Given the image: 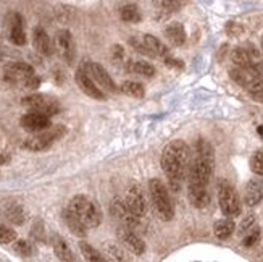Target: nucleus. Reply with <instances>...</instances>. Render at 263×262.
<instances>
[{
    "instance_id": "nucleus-1",
    "label": "nucleus",
    "mask_w": 263,
    "mask_h": 262,
    "mask_svg": "<svg viewBox=\"0 0 263 262\" xmlns=\"http://www.w3.org/2000/svg\"><path fill=\"white\" fill-rule=\"evenodd\" d=\"M160 165H162L163 173L168 178L171 189L179 191L184 180L187 178L191 167L189 146L181 139L166 144L162 152V157H160Z\"/></svg>"
},
{
    "instance_id": "nucleus-2",
    "label": "nucleus",
    "mask_w": 263,
    "mask_h": 262,
    "mask_svg": "<svg viewBox=\"0 0 263 262\" xmlns=\"http://www.w3.org/2000/svg\"><path fill=\"white\" fill-rule=\"evenodd\" d=\"M68 207L87 225V229H96V226L102 223V217H104V215H102L100 207L97 206V202H94L87 196H83V195L74 196L70 201V204H68Z\"/></svg>"
},
{
    "instance_id": "nucleus-3",
    "label": "nucleus",
    "mask_w": 263,
    "mask_h": 262,
    "mask_svg": "<svg viewBox=\"0 0 263 262\" xmlns=\"http://www.w3.org/2000/svg\"><path fill=\"white\" fill-rule=\"evenodd\" d=\"M148 193H151L154 207L158 212L160 219L165 220V222L173 220L175 207H173V202H171V198H170V193H168L166 186L158 178H152L151 181H148Z\"/></svg>"
},
{
    "instance_id": "nucleus-4",
    "label": "nucleus",
    "mask_w": 263,
    "mask_h": 262,
    "mask_svg": "<svg viewBox=\"0 0 263 262\" xmlns=\"http://www.w3.org/2000/svg\"><path fill=\"white\" fill-rule=\"evenodd\" d=\"M65 134V128L62 125H57V127H50L44 131H37V133H31V136L28 139H25L23 143V147L32 152H41L49 149V147L57 141L60 139Z\"/></svg>"
},
{
    "instance_id": "nucleus-5",
    "label": "nucleus",
    "mask_w": 263,
    "mask_h": 262,
    "mask_svg": "<svg viewBox=\"0 0 263 262\" xmlns=\"http://www.w3.org/2000/svg\"><path fill=\"white\" fill-rule=\"evenodd\" d=\"M231 79L234 83H237L241 88L247 89L249 93H255V91L263 89V76L257 73L254 68H242L236 66L230 72Z\"/></svg>"
},
{
    "instance_id": "nucleus-6",
    "label": "nucleus",
    "mask_w": 263,
    "mask_h": 262,
    "mask_svg": "<svg viewBox=\"0 0 263 262\" xmlns=\"http://www.w3.org/2000/svg\"><path fill=\"white\" fill-rule=\"evenodd\" d=\"M218 202H220L221 212L226 217H237V215L241 214V202H239L237 193L230 183H226V181H223L220 185Z\"/></svg>"
},
{
    "instance_id": "nucleus-7",
    "label": "nucleus",
    "mask_w": 263,
    "mask_h": 262,
    "mask_svg": "<svg viewBox=\"0 0 263 262\" xmlns=\"http://www.w3.org/2000/svg\"><path fill=\"white\" fill-rule=\"evenodd\" d=\"M23 106L28 107L29 110H36L45 115H57L60 112V104L59 100L47 96V94H31L23 99Z\"/></svg>"
},
{
    "instance_id": "nucleus-8",
    "label": "nucleus",
    "mask_w": 263,
    "mask_h": 262,
    "mask_svg": "<svg viewBox=\"0 0 263 262\" xmlns=\"http://www.w3.org/2000/svg\"><path fill=\"white\" fill-rule=\"evenodd\" d=\"M83 68L104 91H108V93H118V88H117L115 81H113L108 72L102 65H99L96 62H87Z\"/></svg>"
},
{
    "instance_id": "nucleus-9",
    "label": "nucleus",
    "mask_w": 263,
    "mask_h": 262,
    "mask_svg": "<svg viewBox=\"0 0 263 262\" xmlns=\"http://www.w3.org/2000/svg\"><path fill=\"white\" fill-rule=\"evenodd\" d=\"M34 75V68L25 62H11L4 68L5 81L11 84H25V81Z\"/></svg>"
},
{
    "instance_id": "nucleus-10",
    "label": "nucleus",
    "mask_w": 263,
    "mask_h": 262,
    "mask_svg": "<svg viewBox=\"0 0 263 262\" xmlns=\"http://www.w3.org/2000/svg\"><path fill=\"white\" fill-rule=\"evenodd\" d=\"M21 128L28 131V133H37V131H44L52 127V120L49 115L45 113L36 112V110H31L26 115H23L20 120Z\"/></svg>"
},
{
    "instance_id": "nucleus-11",
    "label": "nucleus",
    "mask_w": 263,
    "mask_h": 262,
    "mask_svg": "<svg viewBox=\"0 0 263 262\" xmlns=\"http://www.w3.org/2000/svg\"><path fill=\"white\" fill-rule=\"evenodd\" d=\"M110 214L115 217L123 226H129V229H134L139 222V217H136V215L131 212V209L128 207V204L124 199H113L111 204H110Z\"/></svg>"
},
{
    "instance_id": "nucleus-12",
    "label": "nucleus",
    "mask_w": 263,
    "mask_h": 262,
    "mask_svg": "<svg viewBox=\"0 0 263 262\" xmlns=\"http://www.w3.org/2000/svg\"><path fill=\"white\" fill-rule=\"evenodd\" d=\"M74 79H76V84L79 86V89H81L86 96L92 97L96 100H105L107 99L105 94H104V91H102L94 79L86 73L84 68H79V70L76 72V75H74Z\"/></svg>"
},
{
    "instance_id": "nucleus-13",
    "label": "nucleus",
    "mask_w": 263,
    "mask_h": 262,
    "mask_svg": "<svg viewBox=\"0 0 263 262\" xmlns=\"http://www.w3.org/2000/svg\"><path fill=\"white\" fill-rule=\"evenodd\" d=\"M126 201L128 207L131 209V212L136 215V217H144L145 212H147V204H145V198H144V193L139 186H131L126 193Z\"/></svg>"
},
{
    "instance_id": "nucleus-14",
    "label": "nucleus",
    "mask_w": 263,
    "mask_h": 262,
    "mask_svg": "<svg viewBox=\"0 0 263 262\" xmlns=\"http://www.w3.org/2000/svg\"><path fill=\"white\" fill-rule=\"evenodd\" d=\"M118 238L131 253H134L137 256L145 253V243L134 232L129 230V226H121V229L118 230Z\"/></svg>"
},
{
    "instance_id": "nucleus-15",
    "label": "nucleus",
    "mask_w": 263,
    "mask_h": 262,
    "mask_svg": "<svg viewBox=\"0 0 263 262\" xmlns=\"http://www.w3.org/2000/svg\"><path fill=\"white\" fill-rule=\"evenodd\" d=\"M263 199V175H258L257 178H252L246 186L244 201L247 206L254 207Z\"/></svg>"
},
{
    "instance_id": "nucleus-16",
    "label": "nucleus",
    "mask_w": 263,
    "mask_h": 262,
    "mask_svg": "<svg viewBox=\"0 0 263 262\" xmlns=\"http://www.w3.org/2000/svg\"><path fill=\"white\" fill-rule=\"evenodd\" d=\"M62 217H63V222L65 225L68 226V230H70L73 235L79 236V238H84L87 235V225L78 217V215L70 209V207H66L63 209L62 212Z\"/></svg>"
},
{
    "instance_id": "nucleus-17",
    "label": "nucleus",
    "mask_w": 263,
    "mask_h": 262,
    "mask_svg": "<svg viewBox=\"0 0 263 262\" xmlns=\"http://www.w3.org/2000/svg\"><path fill=\"white\" fill-rule=\"evenodd\" d=\"M32 44H34V49L42 55H52V52H53L49 34L41 26L34 28V31H32Z\"/></svg>"
},
{
    "instance_id": "nucleus-18",
    "label": "nucleus",
    "mask_w": 263,
    "mask_h": 262,
    "mask_svg": "<svg viewBox=\"0 0 263 262\" xmlns=\"http://www.w3.org/2000/svg\"><path fill=\"white\" fill-rule=\"evenodd\" d=\"M57 42H59V47L62 49L65 60L68 63H71L74 60V42H73L71 32L68 29L59 31V34H57Z\"/></svg>"
},
{
    "instance_id": "nucleus-19",
    "label": "nucleus",
    "mask_w": 263,
    "mask_h": 262,
    "mask_svg": "<svg viewBox=\"0 0 263 262\" xmlns=\"http://www.w3.org/2000/svg\"><path fill=\"white\" fill-rule=\"evenodd\" d=\"M187 198L194 207L203 209L210 204V195L207 186H187Z\"/></svg>"
},
{
    "instance_id": "nucleus-20",
    "label": "nucleus",
    "mask_w": 263,
    "mask_h": 262,
    "mask_svg": "<svg viewBox=\"0 0 263 262\" xmlns=\"http://www.w3.org/2000/svg\"><path fill=\"white\" fill-rule=\"evenodd\" d=\"M144 44H145V47L151 50V54L154 57H162V59H166V57L170 55V50L166 45L160 41L158 38L152 36V34H144V38H142Z\"/></svg>"
},
{
    "instance_id": "nucleus-21",
    "label": "nucleus",
    "mask_w": 263,
    "mask_h": 262,
    "mask_svg": "<svg viewBox=\"0 0 263 262\" xmlns=\"http://www.w3.org/2000/svg\"><path fill=\"white\" fill-rule=\"evenodd\" d=\"M2 214L5 215V219L11 223L15 225H21L23 222L26 220V212L23 209L20 204L16 202H10V204H5L4 209H2Z\"/></svg>"
},
{
    "instance_id": "nucleus-22",
    "label": "nucleus",
    "mask_w": 263,
    "mask_h": 262,
    "mask_svg": "<svg viewBox=\"0 0 263 262\" xmlns=\"http://www.w3.org/2000/svg\"><path fill=\"white\" fill-rule=\"evenodd\" d=\"M165 36L171 44L179 47V45L186 42V29L181 23H171V25H168L165 29Z\"/></svg>"
},
{
    "instance_id": "nucleus-23",
    "label": "nucleus",
    "mask_w": 263,
    "mask_h": 262,
    "mask_svg": "<svg viewBox=\"0 0 263 262\" xmlns=\"http://www.w3.org/2000/svg\"><path fill=\"white\" fill-rule=\"evenodd\" d=\"M234 229H236V225H234L233 217H230V219H221L218 222H215V225H213V233H215L216 238H220V240H228V238L233 235Z\"/></svg>"
},
{
    "instance_id": "nucleus-24",
    "label": "nucleus",
    "mask_w": 263,
    "mask_h": 262,
    "mask_svg": "<svg viewBox=\"0 0 263 262\" xmlns=\"http://www.w3.org/2000/svg\"><path fill=\"white\" fill-rule=\"evenodd\" d=\"M231 60L236 66H242V68H252L254 66V57L250 55L247 47H236L231 52Z\"/></svg>"
},
{
    "instance_id": "nucleus-25",
    "label": "nucleus",
    "mask_w": 263,
    "mask_h": 262,
    "mask_svg": "<svg viewBox=\"0 0 263 262\" xmlns=\"http://www.w3.org/2000/svg\"><path fill=\"white\" fill-rule=\"evenodd\" d=\"M52 246H53V253H55V256L59 257L60 260H74L73 251H71L70 246H68V243L63 240L62 236H55Z\"/></svg>"
},
{
    "instance_id": "nucleus-26",
    "label": "nucleus",
    "mask_w": 263,
    "mask_h": 262,
    "mask_svg": "<svg viewBox=\"0 0 263 262\" xmlns=\"http://www.w3.org/2000/svg\"><path fill=\"white\" fill-rule=\"evenodd\" d=\"M187 4V0H155V7L160 13L163 15H171L178 11L181 7H184Z\"/></svg>"
},
{
    "instance_id": "nucleus-27",
    "label": "nucleus",
    "mask_w": 263,
    "mask_h": 262,
    "mask_svg": "<svg viewBox=\"0 0 263 262\" xmlns=\"http://www.w3.org/2000/svg\"><path fill=\"white\" fill-rule=\"evenodd\" d=\"M120 91L123 94H126L129 97H134V99H142L145 91H144V86L137 81H124L121 86H120Z\"/></svg>"
},
{
    "instance_id": "nucleus-28",
    "label": "nucleus",
    "mask_w": 263,
    "mask_h": 262,
    "mask_svg": "<svg viewBox=\"0 0 263 262\" xmlns=\"http://www.w3.org/2000/svg\"><path fill=\"white\" fill-rule=\"evenodd\" d=\"M120 16L123 21L126 23H139L141 21V10L137 8V5L134 4H128V5H123L120 8Z\"/></svg>"
},
{
    "instance_id": "nucleus-29",
    "label": "nucleus",
    "mask_w": 263,
    "mask_h": 262,
    "mask_svg": "<svg viewBox=\"0 0 263 262\" xmlns=\"http://www.w3.org/2000/svg\"><path fill=\"white\" fill-rule=\"evenodd\" d=\"M131 70L137 75L141 76H145V78H154L157 75V70L152 63L148 62H144V60H137V62H133L131 65Z\"/></svg>"
},
{
    "instance_id": "nucleus-30",
    "label": "nucleus",
    "mask_w": 263,
    "mask_h": 262,
    "mask_svg": "<svg viewBox=\"0 0 263 262\" xmlns=\"http://www.w3.org/2000/svg\"><path fill=\"white\" fill-rule=\"evenodd\" d=\"M79 249H81V253H83L86 260H90V262H102V260H105V257L102 256L96 248H92L86 241L79 243Z\"/></svg>"
},
{
    "instance_id": "nucleus-31",
    "label": "nucleus",
    "mask_w": 263,
    "mask_h": 262,
    "mask_svg": "<svg viewBox=\"0 0 263 262\" xmlns=\"http://www.w3.org/2000/svg\"><path fill=\"white\" fill-rule=\"evenodd\" d=\"M10 41L15 45H25L26 44V32L23 26L10 28Z\"/></svg>"
},
{
    "instance_id": "nucleus-32",
    "label": "nucleus",
    "mask_w": 263,
    "mask_h": 262,
    "mask_svg": "<svg viewBox=\"0 0 263 262\" xmlns=\"http://www.w3.org/2000/svg\"><path fill=\"white\" fill-rule=\"evenodd\" d=\"M13 241H16L15 230H11L10 226H7L4 223H0V243H2V244H10V243H13Z\"/></svg>"
},
{
    "instance_id": "nucleus-33",
    "label": "nucleus",
    "mask_w": 263,
    "mask_h": 262,
    "mask_svg": "<svg viewBox=\"0 0 263 262\" xmlns=\"http://www.w3.org/2000/svg\"><path fill=\"white\" fill-rule=\"evenodd\" d=\"M260 240V229L258 226H252L250 230H247L244 233V240H242V244L250 248V246H254L255 243H258Z\"/></svg>"
},
{
    "instance_id": "nucleus-34",
    "label": "nucleus",
    "mask_w": 263,
    "mask_h": 262,
    "mask_svg": "<svg viewBox=\"0 0 263 262\" xmlns=\"http://www.w3.org/2000/svg\"><path fill=\"white\" fill-rule=\"evenodd\" d=\"M250 168L257 175H263V151H257L250 157Z\"/></svg>"
},
{
    "instance_id": "nucleus-35",
    "label": "nucleus",
    "mask_w": 263,
    "mask_h": 262,
    "mask_svg": "<svg viewBox=\"0 0 263 262\" xmlns=\"http://www.w3.org/2000/svg\"><path fill=\"white\" fill-rule=\"evenodd\" d=\"M15 251H16L20 256H23V257H29V256L34 253V248H32V244H31L29 241H26V240H18V241L15 243Z\"/></svg>"
},
{
    "instance_id": "nucleus-36",
    "label": "nucleus",
    "mask_w": 263,
    "mask_h": 262,
    "mask_svg": "<svg viewBox=\"0 0 263 262\" xmlns=\"http://www.w3.org/2000/svg\"><path fill=\"white\" fill-rule=\"evenodd\" d=\"M7 25L10 28H18V26H23L25 28V21H23V16L16 11H11V13L7 15Z\"/></svg>"
},
{
    "instance_id": "nucleus-37",
    "label": "nucleus",
    "mask_w": 263,
    "mask_h": 262,
    "mask_svg": "<svg viewBox=\"0 0 263 262\" xmlns=\"http://www.w3.org/2000/svg\"><path fill=\"white\" fill-rule=\"evenodd\" d=\"M252 226H255V217L254 215H247V217L241 222V225H239V232L244 235L247 230L252 229Z\"/></svg>"
},
{
    "instance_id": "nucleus-38",
    "label": "nucleus",
    "mask_w": 263,
    "mask_h": 262,
    "mask_svg": "<svg viewBox=\"0 0 263 262\" xmlns=\"http://www.w3.org/2000/svg\"><path fill=\"white\" fill-rule=\"evenodd\" d=\"M105 249H107V254H110L113 259L117 260H124V254L121 249H118L115 244H105Z\"/></svg>"
},
{
    "instance_id": "nucleus-39",
    "label": "nucleus",
    "mask_w": 263,
    "mask_h": 262,
    "mask_svg": "<svg viewBox=\"0 0 263 262\" xmlns=\"http://www.w3.org/2000/svg\"><path fill=\"white\" fill-rule=\"evenodd\" d=\"M226 31H228V34L230 36H233V38H236V36H239L242 31H244V28L241 26V25H237V23H228V26H226Z\"/></svg>"
},
{
    "instance_id": "nucleus-40",
    "label": "nucleus",
    "mask_w": 263,
    "mask_h": 262,
    "mask_svg": "<svg viewBox=\"0 0 263 262\" xmlns=\"http://www.w3.org/2000/svg\"><path fill=\"white\" fill-rule=\"evenodd\" d=\"M165 65L170 66V68H175V70H182V68H184V63H182V60H179V59H171L170 55L165 59Z\"/></svg>"
},
{
    "instance_id": "nucleus-41",
    "label": "nucleus",
    "mask_w": 263,
    "mask_h": 262,
    "mask_svg": "<svg viewBox=\"0 0 263 262\" xmlns=\"http://www.w3.org/2000/svg\"><path fill=\"white\" fill-rule=\"evenodd\" d=\"M39 84H41V79H39V76L34 73L32 76H29L26 81H25V88H28V89H36V88H39Z\"/></svg>"
},
{
    "instance_id": "nucleus-42",
    "label": "nucleus",
    "mask_w": 263,
    "mask_h": 262,
    "mask_svg": "<svg viewBox=\"0 0 263 262\" xmlns=\"http://www.w3.org/2000/svg\"><path fill=\"white\" fill-rule=\"evenodd\" d=\"M111 54H113V59H115L117 62H121L124 59V50H123L121 45H113Z\"/></svg>"
},
{
    "instance_id": "nucleus-43",
    "label": "nucleus",
    "mask_w": 263,
    "mask_h": 262,
    "mask_svg": "<svg viewBox=\"0 0 263 262\" xmlns=\"http://www.w3.org/2000/svg\"><path fill=\"white\" fill-rule=\"evenodd\" d=\"M250 96H252V99H254V100L261 102V104H263V89L255 91V93H250Z\"/></svg>"
},
{
    "instance_id": "nucleus-44",
    "label": "nucleus",
    "mask_w": 263,
    "mask_h": 262,
    "mask_svg": "<svg viewBox=\"0 0 263 262\" xmlns=\"http://www.w3.org/2000/svg\"><path fill=\"white\" fill-rule=\"evenodd\" d=\"M7 162V157L5 155H0V165H4Z\"/></svg>"
},
{
    "instance_id": "nucleus-45",
    "label": "nucleus",
    "mask_w": 263,
    "mask_h": 262,
    "mask_svg": "<svg viewBox=\"0 0 263 262\" xmlns=\"http://www.w3.org/2000/svg\"><path fill=\"white\" fill-rule=\"evenodd\" d=\"M258 133H260V134H263V127H260V128H258Z\"/></svg>"
},
{
    "instance_id": "nucleus-46",
    "label": "nucleus",
    "mask_w": 263,
    "mask_h": 262,
    "mask_svg": "<svg viewBox=\"0 0 263 262\" xmlns=\"http://www.w3.org/2000/svg\"><path fill=\"white\" fill-rule=\"evenodd\" d=\"M261 50H263V36H261Z\"/></svg>"
},
{
    "instance_id": "nucleus-47",
    "label": "nucleus",
    "mask_w": 263,
    "mask_h": 262,
    "mask_svg": "<svg viewBox=\"0 0 263 262\" xmlns=\"http://www.w3.org/2000/svg\"><path fill=\"white\" fill-rule=\"evenodd\" d=\"M2 59H4V57H2V54H0V62H2Z\"/></svg>"
}]
</instances>
